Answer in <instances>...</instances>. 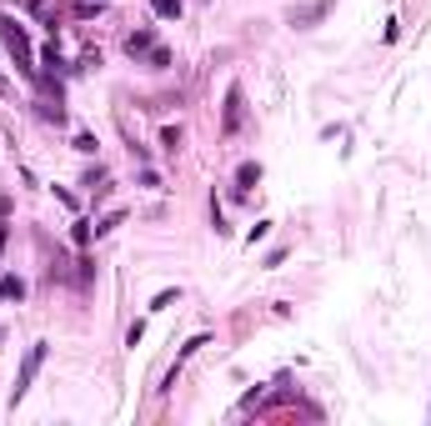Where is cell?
I'll return each instance as SVG.
<instances>
[{
  "label": "cell",
  "instance_id": "obj_8",
  "mask_svg": "<svg viewBox=\"0 0 431 426\" xmlns=\"http://www.w3.org/2000/svg\"><path fill=\"white\" fill-rule=\"evenodd\" d=\"M0 91H6V80H0Z\"/></svg>",
  "mask_w": 431,
  "mask_h": 426
},
{
  "label": "cell",
  "instance_id": "obj_2",
  "mask_svg": "<svg viewBox=\"0 0 431 426\" xmlns=\"http://www.w3.org/2000/svg\"><path fill=\"white\" fill-rule=\"evenodd\" d=\"M236 125H241V91H226V131H236Z\"/></svg>",
  "mask_w": 431,
  "mask_h": 426
},
{
  "label": "cell",
  "instance_id": "obj_3",
  "mask_svg": "<svg viewBox=\"0 0 431 426\" xmlns=\"http://www.w3.org/2000/svg\"><path fill=\"white\" fill-rule=\"evenodd\" d=\"M236 181H241V190H251L256 181H261V166H241V176H236Z\"/></svg>",
  "mask_w": 431,
  "mask_h": 426
},
{
  "label": "cell",
  "instance_id": "obj_5",
  "mask_svg": "<svg viewBox=\"0 0 431 426\" xmlns=\"http://www.w3.org/2000/svg\"><path fill=\"white\" fill-rule=\"evenodd\" d=\"M125 51H131V55L136 51H150V35H131V40H125Z\"/></svg>",
  "mask_w": 431,
  "mask_h": 426
},
{
  "label": "cell",
  "instance_id": "obj_1",
  "mask_svg": "<svg viewBox=\"0 0 431 426\" xmlns=\"http://www.w3.org/2000/svg\"><path fill=\"white\" fill-rule=\"evenodd\" d=\"M40 361H46V346H35V351L26 356V366H20V381H15V401L26 396V387H30V376L40 371Z\"/></svg>",
  "mask_w": 431,
  "mask_h": 426
},
{
  "label": "cell",
  "instance_id": "obj_6",
  "mask_svg": "<svg viewBox=\"0 0 431 426\" xmlns=\"http://www.w3.org/2000/svg\"><path fill=\"white\" fill-rule=\"evenodd\" d=\"M20 291H26V286H20L15 276H6V281H0V296H20Z\"/></svg>",
  "mask_w": 431,
  "mask_h": 426
},
{
  "label": "cell",
  "instance_id": "obj_7",
  "mask_svg": "<svg viewBox=\"0 0 431 426\" xmlns=\"http://www.w3.org/2000/svg\"><path fill=\"white\" fill-rule=\"evenodd\" d=\"M0 246H6V226H0Z\"/></svg>",
  "mask_w": 431,
  "mask_h": 426
},
{
  "label": "cell",
  "instance_id": "obj_4",
  "mask_svg": "<svg viewBox=\"0 0 431 426\" xmlns=\"http://www.w3.org/2000/svg\"><path fill=\"white\" fill-rule=\"evenodd\" d=\"M156 15H166V20L181 15V0H156Z\"/></svg>",
  "mask_w": 431,
  "mask_h": 426
}]
</instances>
